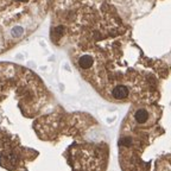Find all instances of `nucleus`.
Segmentation results:
<instances>
[{
	"mask_svg": "<svg viewBox=\"0 0 171 171\" xmlns=\"http://www.w3.org/2000/svg\"><path fill=\"white\" fill-rule=\"evenodd\" d=\"M130 94V90L126 86H116V87L113 88L112 90V96L113 99L115 100H123V99H126Z\"/></svg>",
	"mask_w": 171,
	"mask_h": 171,
	"instance_id": "nucleus-4",
	"label": "nucleus"
},
{
	"mask_svg": "<svg viewBox=\"0 0 171 171\" xmlns=\"http://www.w3.org/2000/svg\"><path fill=\"white\" fill-rule=\"evenodd\" d=\"M46 105L48 94L35 75L0 62V171H78L41 163L27 126Z\"/></svg>",
	"mask_w": 171,
	"mask_h": 171,
	"instance_id": "nucleus-1",
	"label": "nucleus"
},
{
	"mask_svg": "<svg viewBox=\"0 0 171 171\" xmlns=\"http://www.w3.org/2000/svg\"><path fill=\"white\" fill-rule=\"evenodd\" d=\"M150 118V113L146 108H138L134 113V120L137 121V124L139 125H144L147 123Z\"/></svg>",
	"mask_w": 171,
	"mask_h": 171,
	"instance_id": "nucleus-5",
	"label": "nucleus"
},
{
	"mask_svg": "<svg viewBox=\"0 0 171 171\" xmlns=\"http://www.w3.org/2000/svg\"><path fill=\"white\" fill-rule=\"evenodd\" d=\"M32 0H0V54L19 43L35 22Z\"/></svg>",
	"mask_w": 171,
	"mask_h": 171,
	"instance_id": "nucleus-2",
	"label": "nucleus"
},
{
	"mask_svg": "<svg viewBox=\"0 0 171 171\" xmlns=\"http://www.w3.org/2000/svg\"><path fill=\"white\" fill-rule=\"evenodd\" d=\"M77 65L81 70L86 71V70H89L90 68L94 65V58L93 56L88 55V54H84V55H81L78 58H77Z\"/></svg>",
	"mask_w": 171,
	"mask_h": 171,
	"instance_id": "nucleus-3",
	"label": "nucleus"
}]
</instances>
